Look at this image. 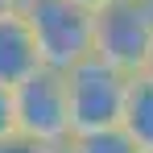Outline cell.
Returning <instances> with one entry per match:
<instances>
[{
  "label": "cell",
  "instance_id": "obj_12",
  "mask_svg": "<svg viewBox=\"0 0 153 153\" xmlns=\"http://www.w3.org/2000/svg\"><path fill=\"white\" fill-rule=\"evenodd\" d=\"M145 75H153V58H149V71H145Z\"/></svg>",
  "mask_w": 153,
  "mask_h": 153
},
{
  "label": "cell",
  "instance_id": "obj_2",
  "mask_svg": "<svg viewBox=\"0 0 153 153\" xmlns=\"http://www.w3.org/2000/svg\"><path fill=\"white\" fill-rule=\"evenodd\" d=\"M95 58L124 75H145L153 58V4L108 0L95 8Z\"/></svg>",
  "mask_w": 153,
  "mask_h": 153
},
{
  "label": "cell",
  "instance_id": "obj_7",
  "mask_svg": "<svg viewBox=\"0 0 153 153\" xmlns=\"http://www.w3.org/2000/svg\"><path fill=\"white\" fill-rule=\"evenodd\" d=\"M66 153H141V149L124 128H108V132H75L66 141Z\"/></svg>",
  "mask_w": 153,
  "mask_h": 153
},
{
  "label": "cell",
  "instance_id": "obj_13",
  "mask_svg": "<svg viewBox=\"0 0 153 153\" xmlns=\"http://www.w3.org/2000/svg\"><path fill=\"white\" fill-rule=\"evenodd\" d=\"M149 4H153V0H149Z\"/></svg>",
  "mask_w": 153,
  "mask_h": 153
},
{
  "label": "cell",
  "instance_id": "obj_8",
  "mask_svg": "<svg viewBox=\"0 0 153 153\" xmlns=\"http://www.w3.org/2000/svg\"><path fill=\"white\" fill-rule=\"evenodd\" d=\"M8 137H17V95L8 83H0V145Z\"/></svg>",
  "mask_w": 153,
  "mask_h": 153
},
{
  "label": "cell",
  "instance_id": "obj_10",
  "mask_svg": "<svg viewBox=\"0 0 153 153\" xmlns=\"http://www.w3.org/2000/svg\"><path fill=\"white\" fill-rule=\"evenodd\" d=\"M21 8V0H0V17H8V13H17Z\"/></svg>",
  "mask_w": 153,
  "mask_h": 153
},
{
  "label": "cell",
  "instance_id": "obj_5",
  "mask_svg": "<svg viewBox=\"0 0 153 153\" xmlns=\"http://www.w3.org/2000/svg\"><path fill=\"white\" fill-rule=\"evenodd\" d=\"M46 62H42V50H37V37L29 29L25 13H8L0 17V83L17 87L25 83L29 75H37Z\"/></svg>",
  "mask_w": 153,
  "mask_h": 153
},
{
  "label": "cell",
  "instance_id": "obj_6",
  "mask_svg": "<svg viewBox=\"0 0 153 153\" xmlns=\"http://www.w3.org/2000/svg\"><path fill=\"white\" fill-rule=\"evenodd\" d=\"M124 132L137 141L141 153H153V75H132L128 79Z\"/></svg>",
  "mask_w": 153,
  "mask_h": 153
},
{
  "label": "cell",
  "instance_id": "obj_1",
  "mask_svg": "<svg viewBox=\"0 0 153 153\" xmlns=\"http://www.w3.org/2000/svg\"><path fill=\"white\" fill-rule=\"evenodd\" d=\"M46 66L75 71L95 54V8L79 0H21Z\"/></svg>",
  "mask_w": 153,
  "mask_h": 153
},
{
  "label": "cell",
  "instance_id": "obj_3",
  "mask_svg": "<svg viewBox=\"0 0 153 153\" xmlns=\"http://www.w3.org/2000/svg\"><path fill=\"white\" fill-rule=\"evenodd\" d=\"M71 79V128L75 132H108V128H124V103H128V79L124 71L108 66L103 58H87Z\"/></svg>",
  "mask_w": 153,
  "mask_h": 153
},
{
  "label": "cell",
  "instance_id": "obj_11",
  "mask_svg": "<svg viewBox=\"0 0 153 153\" xmlns=\"http://www.w3.org/2000/svg\"><path fill=\"white\" fill-rule=\"evenodd\" d=\"M79 4H87V8H103L108 0H79Z\"/></svg>",
  "mask_w": 153,
  "mask_h": 153
},
{
  "label": "cell",
  "instance_id": "obj_4",
  "mask_svg": "<svg viewBox=\"0 0 153 153\" xmlns=\"http://www.w3.org/2000/svg\"><path fill=\"white\" fill-rule=\"evenodd\" d=\"M17 95V132H25L33 141H50L66 145L75 137L71 128V79L58 66H42L37 75L13 87Z\"/></svg>",
  "mask_w": 153,
  "mask_h": 153
},
{
  "label": "cell",
  "instance_id": "obj_9",
  "mask_svg": "<svg viewBox=\"0 0 153 153\" xmlns=\"http://www.w3.org/2000/svg\"><path fill=\"white\" fill-rule=\"evenodd\" d=\"M0 153H66V145H50V141H33L25 132H17V137H8Z\"/></svg>",
  "mask_w": 153,
  "mask_h": 153
}]
</instances>
